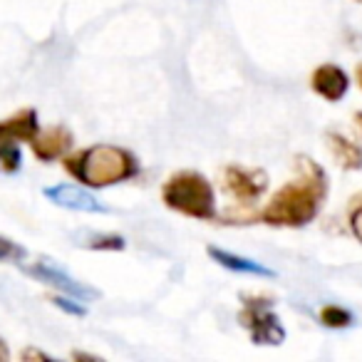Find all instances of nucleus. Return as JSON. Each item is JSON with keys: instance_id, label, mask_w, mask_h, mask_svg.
Instances as JSON below:
<instances>
[{"instance_id": "17", "label": "nucleus", "mask_w": 362, "mask_h": 362, "mask_svg": "<svg viewBox=\"0 0 362 362\" xmlns=\"http://www.w3.org/2000/svg\"><path fill=\"white\" fill-rule=\"evenodd\" d=\"M52 303H55V305L60 308V310L70 313V315H80V317H85V315H87V308L82 305V300H77V298L57 296V298H52Z\"/></svg>"}, {"instance_id": "16", "label": "nucleus", "mask_w": 362, "mask_h": 362, "mask_svg": "<svg viewBox=\"0 0 362 362\" xmlns=\"http://www.w3.org/2000/svg\"><path fill=\"white\" fill-rule=\"evenodd\" d=\"M25 258V248L18 246L13 238L8 236H0V261L3 263H18Z\"/></svg>"}, {"instance_id": "11", "label": "nucleus", "mask_w": 362, "mask_h": 362, "mask_svg": "<svg viewBox=\"0 0 362 362\" xmlns=\"http://www.w3.org/2000/svg\"><path fill=\"white\" fill-rule=\"evenodd\" d=\"M209 258H214L218 266L228 268V271H233V273H246V276H258V278H276V271H273V268L263 266V263H258V261H251V258L228 253L216 246L209 248Z\"/></svg>"}, {"instance_id": "6", "label": "nucleus", "mask_w": 362, "mask_h": 362, "mask_svg": "<svg viewBox=\"0 0 362 362\" xmlns=\"http://www.w3.org/2000/svg\"><path fill=\"white\" fill-rule=\"evenodd\" d=\"M223 184H226V192L241 206H253L266 194L268 176L261 169H243V166L231 164L223 171Z\"/></svg>"}, {"instance_id": "22", "label": "nucleus", "mask_w": 362, "mask_h": 362, "mask_svg": "<svg viewBox=\"0 0 362 362\" xmlns=\"http://www.w3.org/2000/svg\"><path fill=\"white\" fill-rule=\"evenodd\" d=\"M355 122H357V127L362 129V112H357V115H355Z\"/></svg>"}, {"instance_id": "14", "label": "nucleus", "mask_w": 362, "mask_h": 362, "mask_svg": "<svg viewBox=\"0 0 362 362\" xmlns=\"http://www.w3.org/2000/svg\"><path fill=\"white\" fill-rule=\"evenodd\" d=\"M23 166L21 144H3L0 146V171L3 174H16Z\"/></svg>"}, {"instance_id": "23", "label": "nucleus", "mask_w": 362, "mask_h": 362, "mask_svg": "<svg viewBox=\"0 0 362 362\" xmlns=\"http://www.w3.org/2000/svg\"><path fill=\"white\" fill-rule=\"evenodd\" d=\"M360 3H362V0H360Z\"/></svg>"}, {"instance_id": "1", "label": "nucleus", "mask_w": 362, "mask_h": 362, "mask_svg": "<svg viewBox=\"0 0 362 362\" xmlns=\"http://www.w3.org/2000/svg\"><path fill=\"white\" fill-rule=\"evenodd\" d=\"M298 171L300 176L278 189L271 202L266 204V209L258 214L261 223L278 228H300L315 221L327 197V176L320 169V164H315L308 156L298 159Z\"/></svg>"}, {"instance_id": "19", "label": "nucleus", "mask_w": 362, "mask_h": 362, "mask_svg": "<svg viewBox=\"0 0 362 362\" xmlns=\"http://www.w3.org/2000/svg\"><path fill=\"white\" fill-rule=\"evenodd\" d=\"M28 357H37V360H52V355H47V352H40V350H25L23 352V360H28Z\"/></svg>"}, {"instance_id": "8", "label": "nucleus", "mask_w": 362, "mask_h": 362, "mask_svg": "<svg viewBox=\"0 0 362 362\" xmlns=\"http://www.w3.org/2000/svg\"><path fill=\"white\" fill-rule=\"evenodd\" d=\"M310 87L315 95L322 97V100L340 102L342 97L347 95V90H350V77H347V72L342 70V67L327 62V65H320L315 72H313Z\"/></svg>"}, {"instance_id": "15", "label": "nucleus", "mask_w": 362, "mask_h": 362, "mask_svg": "<svg viewBox=\"0 0 362 362\" xmlns=\"http://www.w3.org/2000/svg\"><path fill=\"white\" fill-rule=\"evenodd\" d=\"M80 246L92 248V251H124L127 243L122 236H90Z\"/></svg>"}, {"instance_id": "2", "label": "nucleus", "mask_w": 362, "mask_h": 362, "mask_svg": "<svg viewBox=\"0 0 362 362\" xmlns=\"http://www.w3.org/2000/svg\"><path fill=\"white\" fill-rule=\"evenodd\" d=\"M65 169L90 189H107L139 174V161L132 151L112 144H95L67 156Z\"/></svg>"}, {"instance_id": "4", "label": "nucleus", "mask_w": 362, "mask_h": 362, "mask_svg": "<svg viewBox=\"0 0 362 362\" xmlns=\"http://www.w3.org/2000/svg\"><path fill=\"white\" fill-rule=\"evenodd\" d=\"M238 320L256 345H281L286 340V330L273 313V303L268 298H246Z\"/></svg>"}, {"instance_id": "7", "label": "nucleus", "mask_w": 362, "mask_h": 362, "mask_svg": "<svg viewBox=\"0 0 362 362\" xmlns=\"http://www.w3.org/2000/svg\"><path fill=\"white\" fill-rule=\"evenodd\" d=\"M42 197L47 202H52L55 206L70 209V211H80V214H110V206L100 202L92 192L75 184H55V187H47L42 192Z\"/></svg>"}, {"instance_id": "12", "label": "nucleus", "mask_w": 362, "mask_h": 362, "mask_svg": "<svg viewBox=\"0 0 362 362\" xmlns=\"http://www.w3.org/2000/svg\"><path fill=\"white\" fill-rule=\"evenodd\" d=\"M327 146H330L332 156H335L337 161H340L342 169H362V149L355 144V141L345 139L342 134H337V132H327Z\"/></svg>"}, {"instance_id": "9", "label": "nucleus", "mask_w": 362, "mask_h": 362, "mask_svg": "<svg viewBox=\"0 0 362 362\" xmlns=\"http://www.w3.org/2000/svg\"><path fill=\"white\" fill-rule=\"evenodd\" d=\"M75 139H72V132L67 127H50L45 132H37L35 139L30 141L33 146V154L37 156L40 161H55V159H62L67 151L72 149Z\"/></svg>"}, {"instance_id": "21", "label": "nucleus", "mask_w": 362, "mask_h": 362, "mask_svg": "<svg viewBox=\"0 0 362 362\" xmlns=\"http://www.w3.org/2000/svg\"><path fill=\"white\" fill-rule=\"evenodd\" d=\"M357 85H360V90H362V65L357 67Z\"/></svg>"}, {"instance_id": "20", "label": "nucleus", "mask_w": 362, "mask_h": 362, "mask_svg": "<svg viewBox=\"0 0 362 362\" xmlns=\"http://www.w3.org/2000/svg\"><path fill=\"white\" fill-rule=\"evenodd\" d=\"M3 360H8V347H6V342L0 340V362Z\"/></svg>"}, {"instance_id": "10", "label": "nucleus", "mask_w": 362, "mask_h": 362, "mask_svg": "<svg viewBox=\"0 0 362 362\" xmlns=\"http://www.w3.org/2000/svg\"><path fill=\"white\" fill-rule=\"evenodd\" d=\"M40 132L35 110H23L13 115L11 119L0 122V146L3 144H21V141H33Z\"/></svg>"}, {"instance_id": "5", "label": "nucleus", "mask_w": 362, "mask_h": 362, "mask_svg": "<svg viewBox=\"0 0 362 362\" xmlns=\"http://www.w3.org/2000/svg\"><path fill=\"white\" fill-rule=\"evenodd\" d=\"M23 271H25L28 276L35 278V281L52 286L55 291H60L62 296L77 298V300H82V303H90V300H97V298H100V291H97V288L77 281L75 276H70L65 268L55 266L52 261H37V263H33V266H25Z\"/></svg>"}, {"instance_id": "3", "label": "nucleus", "mask_w": 362, "mask_h": 362, "mask_svg": "<svg viewBox=\"0 0 362 362\" xmlns=\"http://www.w3.org/2000/svg\"><path fill=\"white\" fill-rule=\"evenodd\" d=\"M161 199L171 211L181 216L214 221L216 218V192L211 181L199 171H179L161 189Z\"/></svg>"}, {"instance_id": "18", "label": "nucleus", "mask_w": 362, "mask_h": 362, "mask_svg": "<svg viewBox=\"0 0 362 362\" xmlns=\"http://www.w3.org/2000/svg\"><path fill=\"white\" fill-rule=\"evenodd\" d=\"M350 228L355 233V238L362 243V197L352 202V209H350Z\"/></svg>"}, {"instance_id": "13", "label": "nucleus", "mask_w": 362, "mask_h": 362, "mask_svg": "<svg viewBox=\"0 0 362 362\" xmlns=\"http://www.w3.org/2000/svg\"><path fill=\"white\" fill-rule=\"evenodd\" d=\"M352 313L347 308L340 305H325L320 310V322L325 327H332V330H340V327H350L352 325Z\"/></svg>"}]
</instances>
